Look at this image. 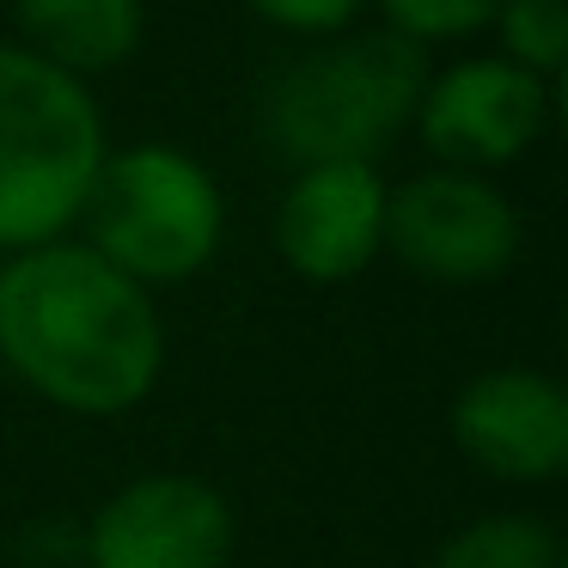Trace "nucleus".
<instances>
[{"mask_svg": "<svg viewBox=\"0 0 568 568\" xmlns=\"http://www.w3.org/2000/svg\"><path fill=\"white\" fill-rule=\"evenodd\" d=\"M0 355L74 416H123L160 379L165 336L148 287L92 245L50 239L0 270Z\"/></svg>", "mask_w": 568, "mask_h": 568, "instance_id": "f257e3e1", "label": "nucleus"}, {"mask_svg": "<svg viewBox=\"0 0 568 568\" xmlns=\"http://www.w3.org/2000/svg\"><path fill=\"white\" fill-rule=\"evenodd\" d=\"M428 55L404 31H361L300 55L263 99V129L294 165H373L416 123Z\"/></svg>", "mask_w": 568, "mask_h": 568, "instance_id": "f03ea898", "label": "nucleus"}, {"mask_svg": "<svg viewBox=\"0 0 568 568\" xmlns=\"http://www.w3.org/2000/svg\"><path fill=\"white\" fill-rule=\"evenodd\" d=\"M104 123L87 80L0 43V251L62 239L87 209Z\"/></svg>", "mask_w": 568, "mask_h": 568, "instance_id": "7ed1b4c3", "label": "nucleus"}, {"mask_svg": "<svg viewBox=\"0 0 568 568\" xmlns=\"http://www.w3.org/2000/svg\"><path fill=\"white\" fill-rule=\"evenodd\" d=\"M80 214L92 226L87 245L141 287L190 282L221 251L226 226V202L209 165L165 148V141L104 153Z\"/></svg>", "mask_w": 568, "mask_h": 568, "instance_id": "20e7f679", "label": "nucleus"}, {"mask_svg": "<svg viewBox=\"0 0 568 568\" xmlns=\"http://www.w3.org/2000/svg\"><path fill=\"white\" fill-rule=\"evenodd\" d=\"M385 245L422 282L477 287L507 275L519 251V214L489 178L440 165L385 190Z\"/></svg>", "mask_w": 568, "mask_h": 568, "instance_id": "39448f33", "label": "nucleus"}, {"mask_svg": "<svg viewBox=\"0 0 568 568\" xmlns=\"http://www.w3.org/2000/svg\"><path fill=\"white\" fill-rule=\"evenodd\" d=\"M87 556L92 568H226L233 507L209 477L153 470L92 514Z\"/></svg>", "mask_w": 568, "mask_h": 568, "instance_id": "423d86ee", "label": "nucleus"}, {"mask_svg": "<svg viewBox=\"0 0 568 568\" xmlns=\"http://www.w3.org/2000/svg\"><path fill=\"white\" fill-rule=\"evenodd\" d=\"M416 123L422 141L458 172L507 165L550 123V80L514 68L507 55H477L422 87Z\"/></svg>", "mask_w": 568, "mask_h": 568, "instance_id": "0eeeda50", "label": "nucleus"}, {"mask_svg": "<svg viewBox=\"0 0 568 568\" xmlns=\"http://www.w3.org/2000/svg\"><path fill=\"white\" fill-rule=\"evenodd\" d=\"M453 440L501 483H550L568 465V392L550 373L489 367L453 397Z\"/></svg>", "mask_w": 568, "mask_h": 568, "instance_id": "6e6552de", "label": "nucleus"}, {"mask_svg": "<svg viewBox=\"0 0 568 568\" xmlns=\"http://www.w3.org/2000/svg\"><path fill=\"white\" fill-rule=\"evenodd\" d=\"M275 251L306 282H355L385 251V184L373 165H300L275 209Z\"/></svg>", "mask_w": 568, "mask_h": 568, "instance_id": "1a4fd4ad", "label": "nucleus"}, {"mask_svg": "<svg viewBox=\"0 0 568 568\" xmlns=\"http://www.w3.org/2000/svg\"><path fill=\"white\" fill-rule=\"evenodd\" d=\"M26 50L62 74H111L141 43V0H13Z\"/></svg>", "mask_w": 568, "mask_h": 568, "instance_id": "9d476101", "label": "nucleus"}, {"mask_svg": "<svg viewBox=\"0 0 568 568\" xmlns=\"http://www.w3.org/2000/svg\"><path fill=\"white\" fill-rule=\"evenodd\" d=\"M434 568H562V544L531 514H489L458 526L440 544Z\"/></svg>", "mask_w": 568, "mask_h": 568, "instance_id": "9b49d317", "label": "nucleus"}, {"mask_svg": "<svg viewBox=\"0 0 568 568\" xmlns=\"http://www.w3.org/2000/svg\"><path fill=\"white\" fill-rule=\"evenodd\" d=\"M495 26H501V50L514 68H526L538 80L562 74V55H568L562 0H507L501 13H495Z\"/></svg>", "mask_w": 568, "mask_h": 568, "instance_id": "f8f14e48", "label": "nucleus"}, {"mask_svg": "<svg viewBox=\"0 0 568 568\" xmlns=\"http://www.w3.org/2000/svg\"><path fill=\"white\" fill-rule=\"evenodd\" d=\"M392 31H404L409 43H453L470 31L495 26L507 0H379Z\"/></svg>", "mask_w": 568, "mask_h": 568, "instance_id": "ddd939ff", "label": "nucleus"}, {"mask_svg": "<svg viewBox=\"0 0 568 568\" xmlns=\"http://www.w3.org/2000/svg\"><path fill=\"white\" fill-rule=\"evenodd\" d=\"M257 19H270L275 31H300V38H331V31H348L355 13L367 0H245Z\"/></svg>", "mask_w": 568, "mask_h": 568, "instance_id": "4468645a", "label": "nucleus"}]
</instances>
